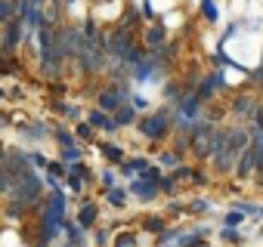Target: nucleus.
I'll return each instance as SVG.
<instances>
[{
	"label": "nucleus",
	"mask_w": 263,
	"mask_h": 247,
	"mask_svg": "<svg viewBox=\"0 0 263 247\" xmlns=\"http://www.w3.org/2000/svg\"><path fill=\"white\" fill-rule=\"evenodd\" d=\"M192 210H195V213H208V210H211V204H208V201H195V204H192Z\"/></svg>",
	"instance_id": "6e6552de"
},
{
	"label": "nucleus",
	"mask_w": 263,
	"mask_h": 247,
	"mask_svg": "<svg viewBox=\"0 0 263 247\" xmlns=\"http://www.w3.org/2000/svg\"><path fill=\"white\" fill-rule=\"evenodd\" d=\"M118 13H121V4H105V7H99V10H96V16H99V19H115Z\"/></svg>",
	"instance_id": "39448f33"
},
{
	"label": "nucleus",
	"mask_w": 263,
	"mask_h": 247,
	"mask_svg": "<svg viewBox=\"0 0 263 247\" xmlns=\"http://www.w3.org/2000/svg\"><path fill=\"white\" fill-rule=\"evenodd\" d=\"M10 244L16 247V235H13V232H7V235H0V247H10Z\"/></svg>",
	"instance_id": "0eeeda50"
},
{
	"label": "nucleus",
	"mask_w": 263,
	"mask_h": 247,
	"mask_svg": "<svg viewBox=\"0 0 263 247\" xmlns=\"http://www.w3.org/2000/svg\"><path fill=\"white\" fill-rule=\"evenodd\" d=\"M220 238L235 244V241H241V232H238V229H229V225H223V229H220Z\"/></svg>",
	"instance_id": "423d86ee"
},
{
	"label": "nucleus",
	"mask_w": 263,
	"mask_h": 247,
	"mask_svg": "<svg viewBox=\"0 0 263 247\" xmlns=\"http://www.w3.org/2000/svg\"><path fill=\"white\" fill-rule=\"evenodd\" d=\"M245 219H248V216H245V213H238V210H229V213H223V225H229V229H238Z\"/></svg>",
	"instance_id": "20e7f679"
},
{
	"label": "nucleus",
	"mask_w": 263,
	"mask_h": 247,
	"mask_svg": "<svg viewBox=\"0 0 263 247\" xmlns=\"http://www.w3.org/2000/svg\"><path fill=\"white\" fill-rule=\"evenodd\" d=\"M254 164H257V155H254V149H251V142H248V146L238 152L232 173H235L238 179H248V176H254Z\"/></svg>",
	"instance_id": "f03ea898"
},
{
	"label": "nucleus",
	"mask_w": 263,
	"mask_h": 247,
	"mask_svg": "<svg viewBox=\"0 0 263 247\" xmlns=\"http://www.w3.org/2000/svg\"><path fill=\"white\" fill-rule=\"evenodd\" d=\"M198 10H201V16H204L211 25H217L220 13H217V4H214V0H198Z\"/></svg>",
	"instance_id": "7ed1b4c3"
},
{
	"label": "nucleus",
	"mask_w": 263,
	"mask_h": 247,
	"mask_svg": "<svg viewBox=\"0 0 263 247\" xmlns=\"http://www.w3.org/2000/svg\"><path fill=\"white\" fill-rule=\"evenodd\" d=\"M229 111H232L235 120L251 123L254 117L263 114V99H260L257 93H235V96L229 99Z\"/></svg>",
	"instance_id": "f257e3e1"
}]
</instances>
